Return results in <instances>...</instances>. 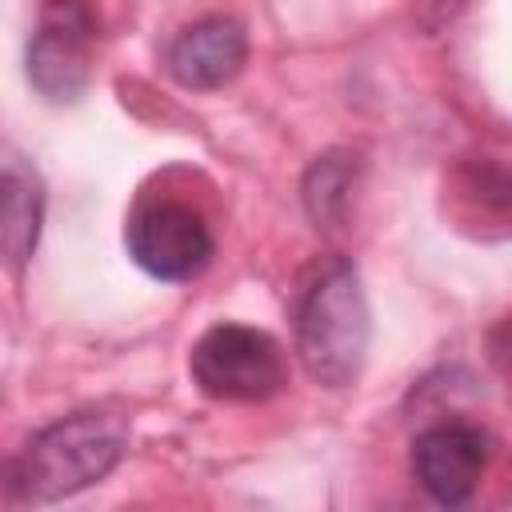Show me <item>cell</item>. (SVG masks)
I'll use <instances>...</instances> for the list:
<instances>
[{
	"label": "cell",
	"instance_id": "cell-1",
	"mask_svg": "<svg viewBox=\"0 0 512 512\" xmlns=\"http://www.w3.org/2000/svg\"><path fill=\"white\" fill-rule=\"evenodd\" d=\"M128 448V420L116 412H76L40 428L4 468V488L24 504H52L104 480Z\"/></svg>",
	"mask_w": 512,
	"mask_h": 512
},
{
	"label": "cell",
	"instance_id": "cell-2",
	"mask_svg": "<svg viewBox=\"0 0 512 512\" xmlns=\"http://www.w3.org/2000/svg\"><path fill=\"white\" fill-rule=\"evenodd\" d=\"M372 312L352 260H328L300 292L296 352L304 372L324 388H348L368 356Z\"/></svg>",
	"mask_w": 512,
	"mask_h": 512
},
{
	"label": "cell",
	"instance_id": "cell-3",
	"mask_svg": "<svg viewBox=\"0 0 512 512\" xmlns=\"http://www.w3.org/2000/svg\"><path fill=\"white\" fill-rule=\"evenodd\" d=\"M192 380L200 384L204 396L212 400H232V404H252L268 400L284 388L288 364L280 344L248 324H216L208 328L188 356Z\"/></svg>",
	"mask_w": 512,
	"mask_h": 512
},
{
	"label": "cell",
	"instance_id": "cell-4",
	"mask_svg": "<svg viewBox=\"0 0 512 512\" xmlns=\"http://www.w3.org/2000/svg\"><path fill=\"white\" fill-rule=\"evenodd\" d=\"M96 12L88 0H44L28 40V80L44 100H76L92 80Z\"/></svg>",
	"mask_w": 512,
	"mask_h": 512
},
{
	"label": "cell",
	"instance_id": "cell-5",
	"mask_svg": "<svg viewBox=\"0 0 512 512\" xmlns=\"http://www.w3.org/2000/svg\"><path fill=\"white\" fill-rule=\"evenodd\" d=\"M128 256L156 280H192L212 260V228L204 216L176 200L140 204L128 220Z\"/></svg>",
	"mask_w": 512,
	"mask_h": 512
},
{
	"label": "cell",
	"instance_id": "cell-6",
	"mask_svg": "<svg viewBox=\"0 0 512 512\" xmlns=\"http://www.w3.org/2000/svg\"><path fill=\"white\" fill-rule=\"evenodd\" d=\"M488 460H492V440L476 424H436L420 432L412 444V472L420 488L444 508L472 500Z\"/></svg>",
	"mask_w": 512,
	"mask_h": 512
},
{
	"label": "cell",
	"instance_id": "cell-7",
	"mask_svg": "<svg viewBox=\"0 0 512 512\" xmlns=\"http://www.w3.org/2000/svg\"><path fill=\"white\" fill-rule=\"evenodd\" d=\"M244 56H248V36H244L240 20L204 16L172 40L168 72L176 84H184L192 92H212V88H224L228 80L240 76Z\"/></svg>",
	"mask_w": 512,
	"mask_h": 512
},
{
	"label": "cell",
	"instance_id": "cell-8",
	"mask_svg": "<svg viewBox=\"0 0 512 512\" xmlns=\"http://www.w3.org/2000/svg\"><path fill=\"white\" fill-rule=\"evenodd\" d=\"M40 224H44V180L20 148L0 144V268L20 272L32 260Z\"/></svg>",
	"mask_w": 512,
	"mask_h": 512
},
{
	"label": "cell",
	"instance_id": "cell-9",
	"mask_svg": "<svg viewBox=\"0 0 512 512\" xmlns=\"http://www.w3.org/2000/svg\"><path fill=\"white\" fill-rule=\"evenodd\" d=\"M348 192H352V164H348V156L332 152V156L312 164V172L304 180V204H308L316 228L320 224L332 228L336 220H344L348 200H352Z\"/></svg>",
	"mask_w": 512,
	"mask_h": 512
}]
</instances>
